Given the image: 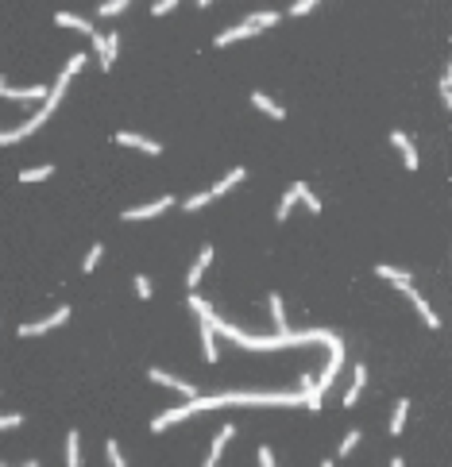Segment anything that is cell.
Here are the masks:
<instances>
[{"label":"cell","mask_w":452,"mask_h":467,"mask_svg":"<svg viewBox=\"0 0 452 467\" xmlns=\"http://www.w3.org/2000/svg\"><path fill=\"white\" fill-rule=\"evenodd\" d=\"M117 143L120 147H136V151H147V154H162L159 139H147V135H136V132H117Z\"/></svg>","instance_id":"52a82bcc"},{"label":"cell","mask_w":452,"mask_h":467,"mask_svg":"<svg viewBox=\"0 0 452 467\" xmlns=\"http://www.w3.org/2000/svg\"><path fill=\"white\" fill-rule=\"evenodd\" d=\"M321 467H333V460H321Z\"/></svg>","instance_id":"8d00e7d4"},{"label":"cell","mask_w":452,"mask_h":467,"mask_svg":"<svg viewBox=\"0 0 452 467\" xmlns=\"http://www.w3.org/2000/svg\"><path fill=\"white\" fill-rule=\"evenodd\" d=\"M101 259H105V243H93V248H89V255H85V263H81V270H85V274H93V270L101 267Z\"/></svg>","instance_id":"cb8c5ba5"},{"label":"cell","mask_w":452,"mask_h":467,"mask_svg":"<svg viewBox=\"0 0 452 467\" xmlns=\"http://www.w3.org/2000/svg\"><path fill=\"white\" fill-rule=\"evenodd\" d=\"M23 467H39V460H28V463H23Z\"/></svg>","instance_id":"d590c367"},{"label":"cell","mask_w":452,"mask_h":467,"mask_svg":"<svg viewBox=\"0 0 452 467\" xmlns=\"http://www.w3.org/2000/svg\"><path fill=\"white\" fill-rule=\"evenodd\" d=\"M232 437H236V429H232V425H225V429H220L217 437H213V448H209V456H205V463L217 467V460L225 456V448H228V440H232Z\"/></svg>","instance_id":"5bb4252c"},{"label":"cell","mask_w":452,"mask_h":467,"mask_svg":"<svg viewBox=\"0 0 452 467\" xmlns=\"http://www.w3.org/2000/svg\"><path fill=\"white\" fill-rule=\"evenodd\" d=\"M375 274L387 278V282H394L398 290H410V286H414V274H410V270H402V267H387V263H379V267H375Z\"/></svg>","instance_id":"8fae6325"},{"label":"cell","mask_w":452,"mask_h":467,"mask_svg":"<svg viewBox=\"0 0 452 467\" xmlns=\"http://www.w3.org/2000/svg\"><path fill=\"white\" fill-rule=\"evenodd\" d=\"M256 456H259V467H278V463H275V452H270L267 444H259V452H256Z\"/></svg>","instance_id":"d6a6232c"},{"label":"cell","mask_w":452,"mask_h":467,"mask_svg":"<svg viewBox=\"0 0 452 467\" xmlns=\"http://www.w3.org/2000/svg\"><path fill=\"white\" fill-rule=\"evenodd\" d=\"M174 198H159V201H147V205H136V209H124L120 212V220H128V224H136V220H147V217H159V212H167Z\"/></svg>","instance_id":"277c9868"},{"label":"cell","mask_w":452,"mask_h":467,"mask_svg":"<svg viewBox=\"0 0 452 467\" xmlns=\"http://www.w3.org/2000/svg\"><path fill=\"white\" fill-rule=\"evenodd\" d=\"M391 467H406V460H402V456H394V460H391Z\"/></svg>","instance_id":"836d02e7"},{"label":"cell","mask_w":452,"mask_h":467,"mask_svg":"<svg viewBox=\"0 0 452 467\" xmlns=\"http://www.w3.org/2000/svg\"><path fill=\"white\" fill-rule=\"evenodd\" d=\"M267 305H270V317H275V329L278 332H290V325H286V309H282V293H270Z\"/></svg>","instance_id":"ffe728a7"},{"label":"cell","mask_w":452,"mask_h":467,"mask_svg":"<svg viewBox=\"0 0 452 467\" xmlns=\"http://www.w3.org/2000/svg\"><path fill=\"white\" fill-rule=\"evenodd\" d=\"M66 467H81V432H66Z\"/></svg>","instance_id":"ac0fdd59"},{"label":"cell","mask_w":452,"mask_h":467,"mask_svg":"<svg viewBox=\"0 0 452 467\" xmlns=\"http://www.w3.org/2000/svg\"><path fill=\"white\" fill-rule=\"evenodd\" d=\"M147 379H151V382H159V387H170V390H178V394H186V398H197V387H194V382L178 379V375L162 371V367H151V371H147Z\"/></svg>","instance_id":"3957f363"},{"label":"cell","mask_w":452,"mask_h":467,"mask_svg":"<svg viewBox=\"0 0 452 467\" xmlns=\"http://www.w3.org/2000/svg\"><path fill=\"white\" fill-rule=\"evenodd\" d=\"M441 104H445V109H452V70H448V66L441 70Z\"/></svg>","instance_id":"d4e9b609"},{"label":"cell","mask_w":452,"mask_h":467,"mask_svg":"<svg viewBox=\"0 0 452 467\" xmlns=\"http://www.w3.org/2000/svg\"><path fill=\"white\" fill-rule=\"evenodd\" d=\"M105 456H109V467H128V463H124V452H120L117 440H105Z\"/></svg>","instance_id":"484cf974"},{"label":"cell","mask_w":452,"mask_h":467,"mask_svg":"<svg viewBox=\"0 0 452 467\" xmlns=\"http://www.w3.org/2000/svg\"><path fill=\"white\" fill-rule=\"evenodd\" d=\"M0 467H8V463H0Z\"/></svg>","instance_id":"74e56055"},{"label":"cell","mask_w":452,"mask_h":467,"mask_svg":"<svg viewBox=\"0 0 452 467\" xmlns=\"http://www.w3.org/2000/svg\"><path fill=\"white\" fill-rule=\"evenodd\" d=\"M70 313H73L70 305H59L51 317H43V321H23L16 332H20V340H35V336H43V332H51V329H59V325H66V321H70Z\"/></svg>","instance_id":"7a4b0ae2"},{"label":"cell","mask_w":452,"mask_h":467,"mask_svg":"<svg viewBox=\"0 0 452 467\" xmlns=\"http://www.w3.org/2000/svg\"><path fill=\"white\" fill-rule=\"evenodd\" d=\"M178 4H182V0H159V4H151V16H167V12H174Z\"/></svg>","instance_id":"1f68e13d"},{"label":"cell","mask_w":452,"mask_h":467,"mask_svg":"<svg viewBox=\"0 0 452 467\" xmlns=\"http://www.w3.org/2000/svg\"><path fill=\"white\" fill-rule=\"evenodd\" d=\"M344 359H348V344H344V340H333V344H328V363H325V371L314 379V390H317L321 398L328 394V387L336 382V375H340Z\"/></svg>","instance_id":"6da1fadb"},{"label":"cell","mask_w":452,"mask_h":467,"mask_svg":"<svg viewBox=\"0 0 452 467\" xmlns=\"http://www.w3.org/2000/svg\"><path fill=\"white\" fill-rule=\"evenodd\" d=\"M406 417H410V398H398L394 401V413H391V437H398L406 429Z\"/></svg>","instance_id":"d6986e66"},{"label":"cell","mask_w":452,"mask_h":467,"mask_svg":"<svg viewBox=\"0 0 452 467\" xmlns=\"http://www.w3.org/2000/svg\"><path fill=\"white\" fill-rule=\"evenodd\" d=\"M263 35V31L256 28H248V23H236V28H228V31H220L217 39H213V47H228V43H240V39H256Z\"/></svg>","instance_id":"9c48e42d"},{"label":"cell","mask_w":452,"mask_h":467,"mask_svg":"<svg viewBox=\"0 0 452 467\" xmlns=\"http://www.w3.org/2000/svg\"><path fill=\"white\" fill-rule=\"evenodd\" d=\"M406 293H410V301H414V309H417V317H422V321H425V325H429V329H441V317H437V313H433V309H429V301H425V298H422V293H417V290H414V286H410V290H406Z\"/></svg>","instance_id":"7c38bea8"},{"label":"cell","mask_w":452,"mask_h":467,"mask_svg":"<svg viewBox=\"0 0 452 467\" xmlns=\"http://www.w3.org/2000/svg\"><path fill=\"white\" fill-rule=\"evenodd\" d=\"M317 4H321V0H298V4H290V16H298V20H302V16H309Z\"/></svg>","instance_id":"f1b7e54d"},{"label":"cell","mask_w":452,"mask_h":467,"mask_svg":"<svg viewBox=\"0 0 452 467\" xmlns=\"http://www.w3.org/2000/svg\"><path fill=\"white\" fill-rule=\"evenodd\" d=\"M213 4V0H197V8H209Z\"/></svg>","instance_id":"e575fe53"},{"label":"cell","mask_w":452,"mask_h":467,"mask_svg":"<svg viewBox=\"0 0 452 467\" xmlns=\"http://www.w3.org/2000/svg\"><path fill=\"white\" fill-rule=\"evenodd\" d=\"M298 201H302V205H306V209H309V212H321V198H317V193H314V190H309V186H306V182H298Z\"/></svg>","instance_id":"603a6c76"},{"label":"cell","mask_w":452,"mask_h":467,"mask_svg":"<svg viewBox=\"0 0 452 467\" xmlns=\"http://www.w3.org/2000/svg\"><path fill=\"white\" fill-rule=\"evenodd\" d=\"M391 147L402 154L406 170H417V162H422V159H417V147H414V139H410L406 132H391Z\"/></svg>","instance_id":"5b68a950"},{"label":"cell","mask_w":452,"mask_h":467,"mask_svg":"<svg viewBox=\"0 0 452 467\" xmlns=\"http://www.w3.org/2000/svg\"><path fill=\"white\" fill-rule=\"evenodd\" d=\"M367 387V367L364 363H356L352 367V387L344 390V406H356V398H359V390Z\"/></svg>","instance_id":"4fadbf2b"},{"label":"cell","mask_w":452,"mask_h":467,"mask_svg":"<svg viewBox=\"0 0 452 467\" xmlns=\"http://www.w3.org/2000/svg\"><path fill=\"white\" fill-rule=\"evenodd\" d=\"M244 178H248V166H232V170H228V174L220 178L217 186H209V198L217 201V198H225V193H232V186H240Z\"/></svg>","instance_id":"ba28073f"},{"label":"cell","mask_w":452,"mask_h":467,"mask_svg":"<svg viewBox=\"0 0 452 467\" xmlns=\"http://www.w3.org/2000/svg\"><path fill=\"white\" fill-rule=\"evenodd\" d=\"M62 70H66V73H70V78H78V73H81V70H85V54H81V51H78V54H70V62H66V66H62Z\"/></svg>","instance_id":"83f0119b"},{"label":"cell","mask_w":452,"mask_h":467,"mask_svg":"<svg viewBox=\"0 0 452 467\" xmlns=\"http://www.w3.org/2000/svg\"><path fill=\"white\" fill-rule=\"evenodd\" d=\"M51 174H54L51 162H47V166H28V170H20V182H23V186H31V182H47Z\"/></svg>","instance_id":"44dd1931"},{"label":"cell","mask_w":452,"mask_h":467,"mask_svg":"<svg viewBox=\"0 0 452 467\" xmlns=\"http://www.w3.org/2000/svg\"><path fill=\"white\" fill-rule=\"evenodd\" d=\"M54 23L59 28H70V31H81V35H93V20H85V16H73V12H54Z\"/></svg>","instance_id":"30bf717a"},{"label":"cell","mask_w":452,"mask_h":467,"mask_svg":"<svg viewBox=\"0 0 452 467\" xmlns=\"http://www.w3.org/2000/svg\"><path fill=\"white\" fill-rule=\"evenodd\" d=\"M359 440H364V432H359V429L344 432V440H340V456H352V452H356V444H359Z\"/></svg>","instance_id":"4316f807"},{"label":"cell","mask_w":452,"mask_h":467,"mask_svg":"<svg viewBox=\"0 0 452 467\" xmlns=\"http://www.w3.org/2000/svg\"><path fill=\"white\" fill-rule=\"evenodd\" d=\"M294 205H298V182L286 186V193L278 198V209H275V220H278V224H282V220H290V209H294Z\"/></svg>","instance_id":"2e32d148"},{"label":"cell","mask_w":452,"mask_h":467,"mask_svg":"<svg viewBox=\"0 0 452 467\" xmlns=\"http://www.w3.org/2000/svg\"><path fill=\"white\" fill-rule=\"evenodd\" d=\"M20 425H23V413H0V432L20 429Z\"/></svg>","instance_id":"f546056e"},{"label":"cell","mask_w":452,"mask_h":467,"mask_svg":"<svg viewBox=\"0 0 452 467\" xmlns=\"http://www.w3.org/2000/svg\"><path fill=\"white\" fill-rule=\"evenodd\" d=\"M136 293H139V298H151V293H155V286H151V278H147V274H136Z\"/></svg>","instance_id":"4dcf8cb0"},{"label":"cell","mask_w":452,"mask_h":467,"mask_svg":"<svg viewBox=\"0 0 452 467\" xmlns=\"http://www.w3.org/2000/svg\"><path fill=\"white\" fill-rule=\"evenodd\" d=\"M209 263H213V248H209V243H205V248L197 251L194 267L186 270V286H190V290H197V286H201V278H205V270H209Z\"/></svg>","instance_id":"8992f818"},{"label":"cell","mask_w":452,"mask_h":467,"mask_svg":"<svg viewBox=\"0 0 452 467\" xmlns=\"http://www.w3.org/2000/svg\"><path fill=\"white\" fill-rule=\"evenodd\" d=\"M251 104H256L259 112H267L270 120H286V109H282V104H278V101H270V97H267V93H259V89L251 93Z\"/></svg>","instance_id":"9a60e30c"},{"label":"cell","mask_w":452,"mask_h":467,"mask_svg":"<svg viewBox=\"0 0 452 467\" xmlns=\"http://www.w3.org/2000/svg\"><path fill=\"white\" fill-rule=\"evenodd\" d=\"M128 8H131V0H105V4H97V16H101V20H112V16L128 12Z\"/></svg>","instance_id":"7402d4cb"},{"label":"cell","mask_w":452,"mask_h":467,"mask_svg":"<svg viewBox=\"0 0 452 467\" xmlns=\"http://www.w3.org/2000/svg\"><path fill=\"white\" fill-rule=\"evenodd\" d=\"M278 20H282V16H278V12H248V16H244V20H240V23H248V28H256V31H270V28H275Z\"/></svg>","instance_id":"e0dca14e"}]
</instances>
